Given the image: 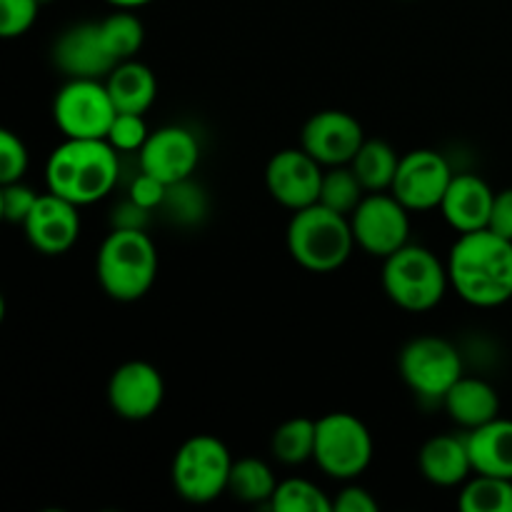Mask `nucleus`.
<instances>
[{
    "label": "nucleus",
    "mask_w": 512,
    "mask_h": 512,
    "mask_svg": "<svg viewBox=\"0 0 512 512\" xmlns=\"http://www.w3.org/2000/svg\"><path fill=\"white\" fill-rule=\"evenodd\" d=\"M450 285L475 308H498L512 298V240L490 228L460 233L448 255Z\"/></svg>",
    "instance_id": "nucleus-1"
},
{
    "label": "nucleus",
    "mask_w": 512,
    "mask_h": 512,
    "mask_svg": "<svg viewBox=\"0 0 512 512\" xmlns=\"http://www.w3.org/2000/svg\"><path fill=\"white\" fill-rule=\"evenodd\" d=\"M118 175V150L105 138H65L45 165L50 193L80 208L103 200L115 188Z\"/></svg>",
    "instance_id": "nucleus-2"
},
{
    "label": "nucleus",
    "mask_w": 512,
    "mask_h": 512,
    "mask_svg": "<svg viewBox=\"0 0 512 512\" xmlns=\"http://www.w3.org/2000/svg\"><path fill=\"white\" fill-rule=\"evenodd\" d=\"M100 288L118 303L140 300L158 275V250L143 228H113L95 260Z\"/></svg>",
    "instance_id": "nucleus-3"
},
{
    "label": "nucleus",
    "mask_w": 512,
    "mask_h": 512,
    "mask_svg": "<svg viewBox=\"0 0 512 512\" xmlns=\"http://www.w3.org/2000/svg\"><path fill=\"white\" fill-rule=\"evenodd\" d=\"M355 235L348 215L315 203L295 210L288 225V253L310 273H333L353 255Z\"/></svg>",
    "instance_id": "nucleus-4"
},
{
    "label": "nucleus",
    "mask_w": 512,
    "mask_h": 512,
    "mask_svg": "<svg viewBox=\"0 0 512 512\" xmlns=\"http://www.w3.org/2000/svg\"><path fill=\"white\" fill-rule=\"evenodd\" d=\"M383 288L398 308L408 313H428L450 288L448 263L430 248L408 243L385 258Z\"/></svg>",
    "instance_id": "nucleus-5"
},
{
    "label": "nucleus",
    "mask_w": 512,
    "mask_h": 512,
    "mask_svg": "<svg viewBox=\"0 0 512 512\" xmlns=\"http://www.w3.org/2000/svg\"><path fill=\"white\" fill-rule=\"evenodd\" d=\"M230 470H233V458L228 445L215 435L200 433L180 445L173 458L170 478L180 498L205 505L228 493Z\"/></svg>",
    "instance_id": "nucleus-6"
},
{
    "label": "nucleus",
    "mask_w": 512,
    "mask_h": 512,
    "mask_svg": "<svg viewBox=\"0 0 512 512\" xmlns=\"http://www.w3.org/2000/svg\"><path fill=\"white\" fill-rule=\"evenodd\" d=\"M315 463L335 480H355L373 460V435L368 425L350 413H328L318 420Z\"/></svg>",
    "instance_id": "nucleus-7"
},
{
    "label": "nucleus",
    "mask_w": 512,
    "mask_h": 512,
    "mask_svg": "<svg viewBox=\"0 0 512 512\" xmlns=\"http://www.w3.org/2000/svg\"><path fill=\"white\" fill-rule=\"evenodd\" d=\"M400 378L423 400H438L463 378V358L450 340L438 335H420L410 340L398 358Z\"/></svg>",
    "instance_id": "nucleus-8"
},
{
    "label": "nucleus",
    "mask_w": 512,
    "mask_h": 512,
    "mask_svg": "<svg viewBox=\"0 0 512 512\" xmlns=\"http://www.w3.org/2000/svg\"><path fill=\"white\" fill-rule=\"evenodd\" d=\"M115 115L108 85L95 78H70L53 100V120L65 138H108Z\"/></svg>",
    "instance_id": "nucleus-9"
},
{
    "label": "nucleus",
    "mask_w": 512,
    "mask_h": 512,
    "mask_svg": "<svg viewBox=\"0 0 512 512\" xmlns=\"http://www.w3.org/2000/svg\"><path fill=\"white\" fill-rule=\"evenodd\" d=\"M355 245L373 258H388L410 243V210L390 190L368 193L350 215Z\"/></svg>",
    "instance_id": "nucleus-10"
},
{
    "label": "nucleus",
    "mask_w": 512,
    "mask_h": 512,
    "mask_svg": "<svg viewBox=\"0 0 512 512\" xmlns=\"http://www.w3.org/2000/svg\"><path fill=\"white\" fill-rule=\"evenodd\" d=\"M450 163L438 150H410L400 158L390 193L408 210H435L453 183Z\"/></svg>",
    "instance_id": "nucleus-11"
},
{
    "label": "nucleus",
    "mask_w": 512,
    "mask_h": 512,
    "mask_svg": "<svg viewBox=\"0 0 512 512\" xmlns=\"http://www.w3.org/2000/svg\"><path fill=\"white\" fill-rule=\"evenodd\" d=\"M323 175V165L308 150L285 148L270 158L265 168V185L275 203L295 213L318 203Z\"/></svg>",
    "instance_id": "nucleus-12"
},
{
    "label": "nucleus",
    "mask_w": 512,
    "mask_h": 512,
    "mask_svg": "<svg viewBox=\"0 0 512 512\" xmlns=\"http://www.w3.org/2000/svg\"><path fill=\"white\" fill-rule=\"evenodd\" d=\"M365 140V130L355 115L345 110H320L303 125L300 148L308 150L323 168H335L350 165Z\"/></svg>",
    "instance_id": "nucleus-13"
},
{
    "label": "nucleus",
    "mask_w": 512,
    "mask_h": 512,
    "mask_svg": "<svg viewBox=\"0 0 512 512\" xmlns=\"http://www.w3.org/2000/svg\"><path fill=\"white\" fill-rule=\"evenodd\" d=\"M165 400V380L155 365L145 360L123 363L108 383V403L123 420H148Z\"/></svg>",
    "instance_id": "nucleus-14"
},
{
    "label": "nucleus",
    "mask_w": 512,
    "mask_h": 512,
    "mask_svg": "<svg viewBox=\"0 0 512 512\" xmlns=\"http://www.w3.org/2000/svg\"><path fill=\"white\" fill-rule=\"evenodd\" d=\"M140 155V170L155 175L165 185L188 183L200 163V143L188 128L165 125L153 130L145 140Z\"/></svg>",
    "instance_id": "nucleus-15"
},
{
    "label": "nucleus",
    "mask_w": 512,
    "mask_h": 512,
    "mask_svg": "<svg viewBox=\"0 0 512 512\" xmlns=\"http://www.w3.org/2000/svg\"><path fill=\"white\" fill-rule=\"evenodd\" d=\"M30 245L43 255H63L80 235L78 205L55 193H40L38 203L23 223Z\"/></svg>",
    "instance_id": "nucleus-16"
},
{
    "label": "nucleus",
    "mask_w": 512,
    "mask_h": 512,
    "mask_svg": "<svg viewBox=\"0 0 512 512\" xmlns=\"http://www.w3.org/2000/svg\"><path fill=\"white\" fill-rule=\"evenodd\" d=\"M53 63L68 78H108L115 58L105 45L100 23H78L65 30L53 45Z\"/></svg>",
    "instance_id": "nucleus-17"
},
{
    "label": "nucleus",
    "mask_w": 512,
    "mask_h": 512,
    "mask_svg": "<svg viewBox=\"0 0 512 512\" xmlns=\"http://www.w3.org/2000/svg\"><path fill=\"white\" fill-rule=\"evenodd\" d=\"M493 203L495 190L480 175L460 173L453 175V183L440 203V213L458 233H475L488 228Z\"/></svg>",
    "instance_id": "nucleus-18"
},
{
    "label": "nucleus",
    "mask_w": 512,
    "mask_h": 512,
    "mask_svg": "<svg viewBox=\"0 0 512 512\" xmlns=\"http://www.w3.org/2000/svg\"><path fill=\"white\" fill-rule=\"evenodd\" d=\"M418 468L428 483L438 488H455L470 480L473 460H470L465 435H435L420 448Z\"/></svg>",
    "instance_id": "nucleus-19"
},
{
    "label": "nucleus",
    "mask_w": 512,
    "mask_h": 512,
    "mask_svg": "<svg viewBox=\"0 0 512 512\" xmlns=\"http://www.w3.org/2000/svg\"><path fill=\"white\" fill-rule=\"evenodd\" d=\"M475 473L512 480V420L495 418L465 433Z\"/></svg>",
    "instance_id": "nucleus-20"
},
{
    "label": "nucleus",
    "mask_w": 512,
    "mask_h": 512,
    "mask_svg": "<svg viewBox=\"0 0 512 512\" xmlns=\"http://www.w3.org/2000/svg\"><path fill=\"white\" fill-rule=\"evenodd\" d=\"M445 410L450 418L465 430H475L480 425L490 423V420L500 418V395L488 380L480 378H463L448 390L443 398Z\"/></svg>",
    "instance_id": "nucleus-21"
},
{
    "label": "nucleus",
    "mask_w": 512,
    "mask_h": 512,
    "mask_svg": "<svg viewBox=\"0 0 512 512\" xmlns=\"http://www.w3.org/2000/svg\"><path fill=\"white\" fill-rule=\"evenodd\" d=\"M105 85H108V93L118 113L145 115V110L153 105L155 95H158L155 73L135 58L115 65L105 78Z\"/></svg>",
    "instance_id": "nucleus-22"
},
{
    "label": "nucleus",
    "mask_w": 512,
    "mask_h": 512,
    "mask_svg": "<svg viewBox=\"0 0 512 512\" xmlns=\"http://www.w3.org/2000/svg\"><path fill=\"white\" fill-rule=\"evenodd\" d=\"M398 165L400 155L395 153L393 145L378 138L365 140L363 148L350 160V168L355 170V175H358V180L368 193H383V190L393 188Z\"/></svg>",
    "instance_id": "nucleus-23"
},
{
    "label": "nucleus",
    "mask_w": 512,
    "mask_h": 512,
    "mask_svg": "<svg viewBox=\"0 0 512 512\" xmlns=\"http://www.w3.org/2000/svg\"><path fill=\"white\" fill-rule=\"evenodd\" d=\"M278 480L270 465L260 458H240L233 460V470H230L228 493L238 498L240 503L250 505H270L273 500Z\"/></svg>",
    "instance_id": "nucleus-24"
},
{
    "label": "nucleus",
    "mask_w": 512,
    "mask_h": 512,
    "mask_svg": "<svg viewBox=\"0 0 512 512\" xmlns=\"http://www.w3.org/2000/svg\"><path fill=\"white\" fill-rule=\"evenodd\" d=\"M318 420L290 418L280 425L270 440V450L283 465H303L315 458Z\"/></svg>",
    "instance_id": "nucleus-25"
},
{
    "label": "nucleus",
    "mask_w": 512,
    "mask_h": 512,
    "mask_svg": "<svg viewBox=\"0 0 512 512\" xmlns=\"http://www.w3.org/2000/svg\"><path fill=\"white\" fill-rule=\"evenodd\" d=\"M458 505L463 512H512V480L475 473L463 483Z\"/></svg>",
    "instance_id": "nucleus-26"
},
{
    "label": "nucleus",
    "mask_w": 512,
    "mask_h": 512,
    "mask_svg": "<svg viewBox=\"0 0 512 512\" xmlns=\"http://www.w3.org/2000/svg\"><path fill=\"white\" fill-rule=\"evenodd\" d=\"M365 195H368V190L363 188L355 170L350 165H335V168L325 170L318 203L350 218L353 210L363 203Z\"/></svg>",
    "instance_id": "nucleus-27"
},
{
    "label": "nucleus",
    "mask_w": 512,
    "mask_h": 512,
    "mask_svg": "<svg viewBox=\"0 0 512 512\" xmlns=\"http://www.w3.org/2000/svg\"><path fill=\"white\" fill-rule=\"evenodd\" d=\"M100 33H103V40L105 45H108L110 55L115 58V63L133 60L135 55H138V50L143 48V20H140L138 15L130 13V10L118 8V13L108 15V18L100 23Z\"/></svg>",
    "instance_id": "nucleus-28"
},
{
    "label": "nucleus",
    "mask_w": 512,
    "mask_h": 512,
    "mask_svg": "<svg viewBox=\"0 0 512 512\" xmlns=\"http://www.w3.org/2000/svg\"><path fill=\"white\" fill-rule=\"evenodd\" d=\"M268 508L275 512H333V500L310 480L288 478L278 483Z\"/></svg>",
    "instance_id": "nucleus-29"
},
{
    "label": "nucleus",
    "mask_w": 512,
    "mask_h": 512,
    "mask_svg": "<svg viewBox=\"0 0 512 512\" xmlns=\"http://www.w3.org/2000/svg\"><path fill=\"white\" fill-rule=\"evenodd\" d=\"M150 130L148 125H145L143 115L138 113H118L115 115L113 125H110L108 130V143L113 145L115 150H123V153H135V150H140L145 145V140H148Z\"/></svg>",
    "instance_id": "nucleus-30"
},
{
    "label": "nucleus",
    "mask_w": 512,
    "mask_h": 512,
    "mask_svg": "<svg viewBox=\"0 0 512 512\" xmlns=\"http://www.w3.org/2000/svg\"><path fill=\"white\" fill-rule=\"evenodd\" d=\"M40 0H0V35L20 38L33 28L38 18Z\"/></svg>",
    "instance_id": "nucleus-31"
},
{
    "label": "nucleus",
    "mask_w": 512,
    "mask_h": 512,
    "mask_svg": "<svg viewBox=\"0 0 512 512\" xmlns=\"http://www.w3.org/2000/svg\"><path fill=\"white\" fill-rule=\"evenodd\" d=\"M30 155L23 138H18L10 130H0V183H15L23 180L28 170Z\"/></svg>",
    "instance_id": "nucleus-32"
},
{
    "label": "nucleus",
    "mask_w": 512,
    "mask_h": 512,
    "mask_svg": "<svg viewBox=\"0 0 512 512\" xmlns=\"http://www.w3.org/2000/svg\"><path fill=\"white\" fill-rule=\"evenodd\" d=\"M38 198L40 195L30 185H25L23 180L3 183V190H0V213H3V218L8 223L23 225L30 210H33V205L38 203Z\"/></svg>",
    "instance_id": "nucleus-33"
},
{
    "label": "nucleus",
    "mask_w": 512,
    "mask_h": 512,
    "mask_svg": "<svg viewBox=\"0 0 512 512\" xmlns=\"http://www.w3.org/2000/svg\"><path fill=\"white\" fill-rule=\"evenodd\" d=\"M168 190H170V185H165L163 180H158L155 175L143 173V170H140V175L133 180V185H130V200H133V203H138L140 208L153 210V208H158V205L165 203V198H168Z\"/></svg>",
    "instance_id": "nucleus-34"
},
{
    "label": "nucleus",
    "mask_w": 512,
    "mask_h": 512,
    "mask_svg": "<svg viewBox=\"0 0 512 512\" xmlns=\"http://www.w3.org/2000/svg\"><path fill=\"white\" fill-rule=\"evenodd\" d=\"M378 500L360 485H345L333 500V512H375Z\"/></svg>",
    "instance_id": "nucleus-35"
},
{
    "label": "nucleus",
    "mask_w": 512,
    "mask_h": 512,
    "mask_svg": "<svg viewBox=\"0 0 512 512\" xmlns=\"http://www.w3.org/2000/svg\"><path fill=\"white\" fill-rule=\"evenodd\" d=\"M488 228L493 230V233L512 240V188H505L500 190V193H495V203H493V213H490Z\"/></svg>",
    "instance_id": "nucleus-36"
},
{
    "label": "nucleus",
    "mask_w": 512,
    "mask_h": 512,
    "mask_svg": "<svg viewBox=\"0 0 512 512\" xmlns=\"http://www.w3.org/2000/svg\"><path fill=\"white\" fill-rule=\"evenodd\" d=\"M110 5H115V8H123V10H133V8H140V5H148L153 3V0H108Z\"/></svg>",
    "instance_id": "nucleus-37"
},
{
    "label": "nucleus",
    "mask_w": 512,
    "mask_h": 512,
    "mask_svg": "<svg viewBox=\"0 0 512 512\" xmlns=\"http://www.w3.org/2000/svg\"><path fill=\"white\" fill-rule=\"evenodd\" d=\"M40 3H50V0H40Z\"/></svg>",
    "instance_id": "nucleus-38"
}]
</instances>
